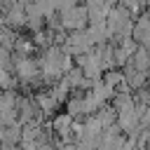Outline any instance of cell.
<instances>
[{
	"mask_svg": "<svg viewBox=\"0 0 150 150\" xmlns=\"http://www.w3.org/2000/svg\"><path fill=\"white\" fill-rule=\"evenodd\" d=\"M131 66L138 68V70H143V73H148V70H150V49L141 47V49L131 56Z\"/></svg>",
	"mask_w": 150,
	"mask_h": 150,
	"instance_id": "obj_2",
	"label": "cell"
},
{
	"mask_svg": "<svg viewBox=\"0 0 150 150\" xmlns=\"http://www.w3.org/2000/svg\"><path fill=\"white\" fill-rule=\"evenodd\" d=\"M5 150H14V148H12V145H5Z\"/></svg>",
	"mask_w": 150,
	"mask_h": 150,
	"instance_id": "obj_3",
	"label": "cell"
},
{
	"mask_svg": "<svg viewBox=\"0 0 150 150\" xmlns=\"http://www.w3.org/2000/svg\"><path fill=\"white\" fill-rule=\"evenodd\" d=\"M87 19H89V9L87 7H70L66 12H61V26L68 28V30H82L87 26Z\"/></svg>",
	"mask_w": 150,
	"mask_h": 150,
	"instance_id": "obj_1",
	"label": "cell"
}]
</instances>
